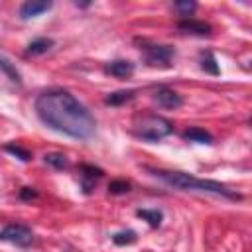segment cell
<instances>
[{
	"label": "cell",
	"instance_id": "1",
	"mask_svg": "<svg viewBox=\"0 0 252 252\" xmlns=\"http://www.w3.org/2000/svg\"><path fill=\"white\" fill-rule=\"evenodd\" d=\"M35 114L47 128L77 140H89L96 130L91 110L63 89L41 93L35 98Z\"/></svg>",
	"mask_w": 252,
	"mask_h": 252
},
{
	"label": "cell",
	"instance_id": "2",
	"mask_svg": "<svg viewBox=\"0 0 252 252\" xmlns=\"http://www.w3.org/2000/svg\"><path fill=\"white\" fill-rule=\"evenodd\" d=\"M146 169L154 177L167 183L169 187H175V189H181V191L213 193V195H220V197H226V199H232V201H238L242 197L234 189H230V187H226L219 181H213V179H199V177H195L191 173H183V171H165V169H152V167H146Z\"/></svg>",
	"mask_w": 252,
	"mask_h": 252
},
{
	"label": "cell",
	"instance_id": "3",
	"mask_svg": "<svg viewBox=\"0 0 252 252\" xmlns=\"http://www.w3.org/2000/svg\"><path fill=\"white\" fill-rule=\"evenodd\" d=\"M134 134L146 142H159L161 138L169 136L173 132V124L163 118V116H158V114H146V116H140L136 118L134 122Z\"/></svg>",
	"mask_w": 252,
	"mask_h": 252
},
{
	"label": "cell",
	"instance_id": "4",
	"mask_svg": "<svg viewBox=\"0 0 252 252\" xmlns=\"http://www.w3.org/2000/svg\"><path fill=\"white\" fill-rule=\"evenodd\" d=\"M0 240L26 248V246H30L33 242V232L26 224H18V222L16 224H6L0 230Z\"/></svg>",
	"mask_w": 252,
	"mask_h": 252
},
{
	"label": "cell",
	"instance_id": "5",
	"mask_svg": "<svg viewBox=\"0 0 252 252\" xmlns=\"http://www.w3.org/2000/svg\"><path fill=\"white\" fill-rule=\"evenodd\" d=\"M140 49L146 55V61L150 65H169V61L175 55V49L169 45H156V43H146L142 41Z\"/></svg>",
	"mask_w": 252,
	"mask_h": 252
},
{
	"label": "cell",
	"instance_id": "6",
	"mask_svg": "<svg viewBox=\"0 0 252 252\" xmlns=\"http://www.w3.org/2000/svg\"><path fill=\"white\" fill-rule=\"evenodd\" d=\"M154 100L161 106V108H179L183 104V98L179 93H175L173 89H167V87H159L156 93H154Z\"/></svg>",
	"mask_w": 252,
	"mask_h": 252
},
{
	"label": "cell",
	"instance_id": "7",
	"mask_svg": "<svg viewBox=\"0 0 252 252\" xmlns=\"http://www.w3.org/2000/svg\"><path fill=\"white\" fill-rule=\"evenodd\" d=\"M106 73H110L112 77H118V79H126L134 73V63L132 61H124V59H116V61H110L106 67H104Z\"/></svg>",
	"mask_w": 252,
	"mask_h": 252
},
{
	"label": "cell",
	"instance_id": "8",
	"mask_svg": "<svg viewBox=\"0 0 252 252\" xmlns=\"http://www.w3.org/2000/svg\"><path fill=\"white\" fill-rule=\"evenodd\" d=\"M51 2H24L22 8H20V16L24 20H30V18H37L39 14L51 10Z\"/></svg>",
	"mask_w": 252,
	"mask_h": 252
},
{
	"label": "cell",
	"instance_id": "9",
	"mask_svg": "<svg viewBox=\"0 0 252 252\" xmlns=\"http://www.w3.org/2000/svg\"><path fill=\"white\" fill-rule=\"evenodd\" d=\"M179 30L185 32V33H195V35H209L211 33V26L207 22H201V20H181L179 22Z\"/></svg>",
	"mask_w": 252,
	"mask_h": 252
},
{
	"label": "cell",
	"instance_id": "10",
	"mask_svg": "<svg viewBox=\"0 0 252 252\" xmlns=\"http://www.w3.org/2000/svg\"><path fill=\"white\" fill-rule=\"evenodd\" d=\"M51 47H53V39H49V37H37V39H33L28 45L26 55H41V53H47Z\"/></svg>",
	"mask_w": 252,
	"mask_h": 252
},
{
	"label": "cell",
	"instance_id": "11",
	"mask_svg": "<svg viewBox=\"0 0 252 252\" xmlns=\"http://www.w3.org/2000/svg\"><path fill=\"white\" fill-rule=\"evenodd\" d=\"M183 138H185V140H189V142H199V144H213V136H211L207 130H203V128H197V126H193V128L185 130V132H183Z\"/></svg>",
	"mask_w": 252,
	"mask_h": 252
},
{
	"label": "cell",
	"instance_id": "12",
	"mask_svg": "<svg viewBox=\"0 0 252 252\" xmlns=\"http://www.w3.org/2000/svg\"><path fill=\"white\" fill-rule=\"evenodd\" d=\"M134 94H136V91H114L104 98V102L110 106H120V104H126L128 100H132Z\"/></svg>",
	"mask_w": 252,
	"mask_h": 252
},
{
	"label": "cell",
	"instance_id": "13",
	"mask_svg": "<svg viewBox=\"0 0 252 252\" xmlns=\"http://www.w3.org/2000/svg\"><path fill=\"white\" fill-rule=\"evenodd\" d=\"M136 215H138L140 219H144L150 226H159L161 220H163V213L158 211V209H138Z\"/></svg>",
	"mask_w": 252,
	"mask_h": 252
},
{
	"label": "cell",
	"instance_id": "14",
	"mask_svg": "<svg viewBox=\"0 0 252 252\" xmlns=\"http://www.w3.org/2000/svg\"><path fill=\"white\" fill-rule=\"evenodd\" d=\"M201 67L207 71V73H211V75H219V65H217V59H215V55L211 53V51H205V53H201Z\"/></svg>",
	"mask_w": 252,
	"mask_h": 252
},
{
	"label": "cell",
	"instance_id": "15",
	"mask_svg": "<svg viewBox=\"0 0 252 252\" xmlns=\"http://www.w3.org/2000/svg\"><path fill=\"white\" fill-rule=\"evenodd\" d=\"M0 69L10 77V81H14V83H22V75H20V71H18L16 65H12L4 55H0Z\"/></svg>",
	"mask_w": 252,
	"mask_h": 252
},
{
	"label": "cell",
	"instance_id": "16",
	"mask_svg": "<svg viewBox=\"0 0 252 252\" xmlns=\"http://www.w3.org/2000/svg\"><path fill=\"white\" fill-rule=\"evenodd\" d=\"M102 177V169L100 167H94V165H83V179H85V191H89V185L94 181V179H100Z\"/></svg>",
	"mask_w": 252,
	"mask_h": 252
},
{
	"label": "cell",
	"instance_id": "17",
	"mask_svg": "<svg viewBox=\"0 0 252 252\" xmlns=\"http://www.w3.org/2000/svg\"><path fill=\"white\" fill-rule=\"evenodd\" d=\"M45 163H49L55 169H67L69 167V159L63 154H45Z\"/></svg>",
	"mask_w": 252,
	"mask_h": 252
},
{
	"label": "cell",
	"instance_id": "18",
	"mask_svg": "<svg viewBox=\"0 0 252 252\" xmlns=\"http://www.w3.org/2000/svg\"><path fill=\"white\" fill-rule=\"evenodd\" d=\"M4 150H6L8 154L16 156V158L22 159V161H30V159H32V152L26 150V148H22V146H18V144H6Z\"/></svg>",
	"mask_w": 252,
	"mask_h": 252
},
{
	"label": "cell",
	"instance_id": "19",
	"mask_svg": "<svg viewBox=\"0 0 252 252\" xmlns=\"http://www.w3.org/2000/svg\"><path fill=\"white\" fill-rule=\"evenodd\" d=\"M112 242L118 244V246L132 244V242H136V232H134V230H122V232H116V234L112 236Z\"/></svg>",
	"mask_w": 252,
	"mask_h": 252
},
{
	"label": "cell",
	"instance_id": "20",
	"mask_svg": "<svg viewBox=\"0 0 252 252\" xmlns=\"http://www.w3.org/2000/svg\"><path fill=\"white\" fill-rule=\"evenodd\" d=\"M128 191H130V183L124 181V179H114V181H110V185H108V193H110V195H124V193H128Z\"/></svg>",
	"mask_w": 252,
	"mask_h": 252
},
{
	"label": "cell",
	"instance_id": "21",
	"mask_svg": "<svg viewBox=\"0 0 252 252\" xmlns=\"http://www.w3.org/2000/svg\"><path fill=\"white\" fill-rule=\"evenodd\" d=\"M195 8H197V4L195 2H175V10H179L181 12V16H189L191 12H195Z\"/></svg>",
	"mask_w": 252,
	"mask_h": 252
},
{
	"label": "cell",
	"instance_id": "22",
	"mask_svg": "<svg viewBox=\"0 0 252 252\" xmlns=\"http://www.w3.org/2000/svg\"><path fill=\"white\" fill-rule=\"evenodd\" d=\"M20 197H22V199H33V197H37V191H33L32 187H24V189L20 191Z\"/></svg>",
	"mask_w": 252,
	"mask_h": 252
},
{
	"label": "cell",
	"instance_id": "23",
	"mask_svg": "<svg viewBox=\"0 0 252 252\" xmlns=\"http://www.w3.org/2000/svg\"><path fill=\"white\" fill-rule=\"evenodd\" d=\"M75 4L81 6V8H87V6H89V2H75Z\"/></svg>",
	"mask_w": 252,
	"mask_h": 252
}]
</instances>
